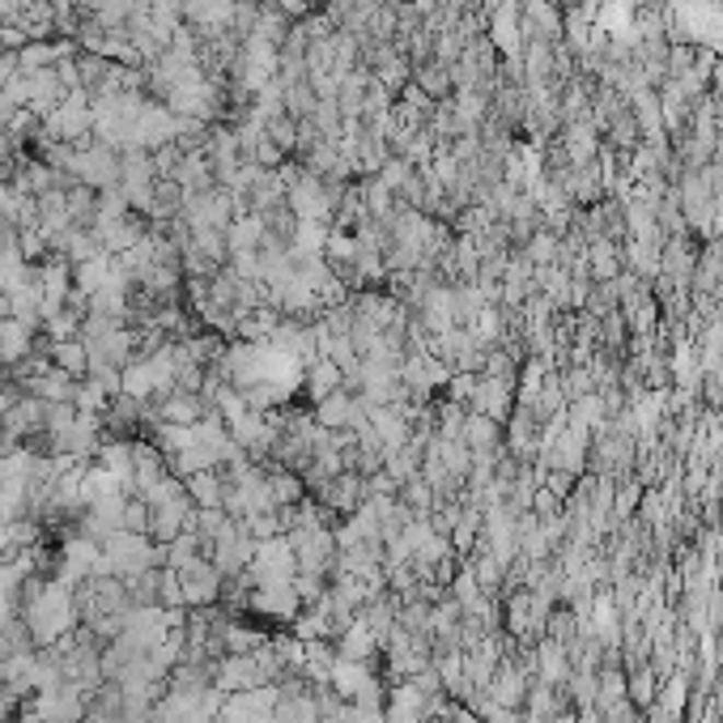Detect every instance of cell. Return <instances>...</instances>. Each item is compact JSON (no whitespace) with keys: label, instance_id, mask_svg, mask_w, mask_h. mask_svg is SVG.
Masks as SVG:
<instances>
[{"label":"cell","instance_id":"3","mask_svg":"<svg viewBox=\"0 0 723 723\" xmlns=\"http://www.w3.org/2000/svg\"><path fill=\"white\" fill-rule=\"evenodd\" d=\"M51 362H56V371L77 380V375L90 371V349H85V341H56L51 345Z\"/></svg>","mask_w":723,"mask_h":723},{"label":"cell","instance_id":"2","mask_svg":"<svg viewBox=\"0 0 723 723\" xmlns=\"http://www.w3.org/2000/svg\"><path fill=\"white\" fill-rule=\"evenodd\" d=\"M26 353H31V324L9 315L0 324V362H22Z\"/></svg>","mask_w":723,"mask_h":723},{"label":"cell","instance_id":"1","mask_svg":"<svg viewBox=\"0 0 723 723\" xmlns=\"http://www.w3.org/2000/svg\"><path fill=\"white\" fill-rule=\"evenodd\" d=\"M69 621H73V596H69L65 583H47L35 600L26 605V626H31V634H35L38 643L60 639L69 630Z\"/></svg>","mask_w":723,"mask_h":723},{"label":"cell","instance_id":"4","mask_svg":"<svg viewBox=\"0 0 723 723\" xmlns=\"http://www.w3.org/2000/svg\"><path fill=\"white\" fill-rule=\"evenodd\" d=\"M4 617H9V587L0 583V626H4Z\"/></svg>","mask_w":723,"mask_h":723}]
</instances>
